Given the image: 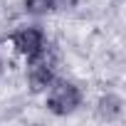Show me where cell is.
Masks as SVG:
<instances>
[{"instance_id": "6da1fadb", "label": "cell", "mask_w": 126, "mask_h": 126, "mask_svg": "<svg viewBox=\"0 0 126 126\" xmlns=\"http://www.w3.org/2000/svg\"><path fill=\"white\" fill-rule=\"evenodd\" d=\"M49 94H47V109L57 116H67L72 114L79 104H82V92L74 82H67V79H59V82H52L49 87Z\"/></svg>"}, {"instance_id": "277c9868", "label": "cell", "mask_w": 126, "mask_h": 126, "mask_svg": "<svg viewBox=\"0 0 126 126\" xmlns=\"http://www.w3.org/2000/svg\"><path fill=\"white\" fill-rule=\"evenodd\" d=\"M57 8V0H25V10L30 15H47Z\"/></svg>"}, {"instance_id": "7a4b0ae2", "label": "cell", "mask_w": 126, "mask_h": 126, "mask_svg": "<svg viewBox=\"0 0 126 126\" xmlns=\"http://www.w3.org/2000/svg\"><path fill=\"white\" fill-rule=\"evenodd\" d=\"M54 54L47 52V47L30 57V67H27V82H30V89L32 92H45L52 82H54Z\"/></svg>"}, {"instance_id": "3957f363", "label": "cell", "mask_w": 126, "mask_h": 126, "mask_svg": "<svg viewBox=\"0 0 126 126\" xmlns=\"http://www.w3.org/2000/svg\"><path fill=\"white\" fill-rule=\"evenodd\" d=\"M13 45H15V49L22 54V57H35V54H40L45 47H47V42H45V32L37 27V25H27V27H20L15 35H13Z\"/></svg>"}]
</instances>
